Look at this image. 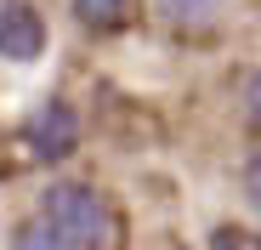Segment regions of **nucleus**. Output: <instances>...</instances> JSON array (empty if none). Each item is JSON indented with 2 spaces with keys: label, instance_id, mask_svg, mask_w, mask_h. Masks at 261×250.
Returning <instances> with one entry per match:
<instances>
[{
  "label": "nucleus",
  "instance_id": "1",
  "mask_svg": "<svg viewBox=\"0 0 261 250\" xmlns=\"http://www.w3.org/2000/svg\"><path fill=\"white\" fill-rule=\"evenodd\" d=\"M40 222L68 250H108L114 244V205H108V193L80 182V177H57L40 193Z\"/></svg>",
  "mask_w": 261,
  "mask_h": 250
},
{
  "label": "nucleus",
  "instance_id": "2",
  "mask_svg": "<svg viewBox=\"0 0 261 250\" xmlns=\"http://www.w3.org/2000/svg\"><path fill=\"white\" fill-rule=\"evenodd\" d=\"M46 12L34 0H0V57L6 63H34L46 57Z\"/></svg>",
  "mask_w": 261,
  "mask_h": 250
},
{
  "label": "nucleus",
  "instance_id": "3",
  "mask_svg": "<svg viewBox=\"0 0 261 250\" xmlns=\"http://www.w3.org/2000/svg\"><path fill=\"white\" fill-rule=\"evenodd\" d=\"M29 148L46 159V165H57V159H68L74 148H80V114L63 103V97H51L46 108H40L34 119H29Z\"/></svg>",
  "mask_w": 261,
  "mask_h": 250
},
{
  "label": "nucleus",
  "instance_id": "4",
  "mask_svg": "<svg viewBox=\"0 0 261 250\" xmlns=\"http://www.w3.org/2000/svg\"><path fill=\"white\" fill-rule=\"evenodd\" d=\"M125 6H130V0H68V12H74V23H85V29H97V34L119 29V23H125Z\"/></svg>",
  "mask_w": 261,
  "mask_h": 250
},
{
  "label": "nucleus",
  "instance_id": "5",
  "mask_svg": "<svg viewBox=\"0 0 261 250\" xmlns=\"http://www.w3.org/2000/svg\"><path fill=\"white\" fill-rule=\"evenodd\" d=\"M153 12H159L170 29H199V23H210L216 0H153Z\"/></svg>",
  "mask_w": 261,
  "mask_h": 250
},
{
  "label": "nucleus",
  "instance_id": "6",
  "mask_svg": "<svg viewBox=\"0 0 261 250\" xmlns=\"http://www.w3.org/2000/svg\"><path fill=\"white\" fill-rule=\"evenodd\" d=\"M210 250H261V233H250L239 222H222V228H210Z\"/></svg>",
  "mask_w": 261,
  "mask_h": 250
},
{
  "label": "nucleus",
  "instance_id": "7",
  "mask_svg": "<svg viewBox=\"0 0 261 250\" xmlns=\"http://www.w3.org/2000/svg\"><path fill=\"white\" fill-rule=\"evenodd\" d=\"M17 250H68V244H63L46 222L34 216V222H23V228H17Z\"/></svg>",
  "mask_w": 261,
  "mask_h": 250
},
{
  "label": "nucleus",
  "instance_id": "8",
  "mask_svg": "<svg viewBox=\"0 0 261 250\" xmlns=\"http://www.w3.org/2000/svg\"><path fill=\"white\" fill-rule=\"evenodd\" d=\"M244 199H250L255 211H261V148L244 159Z\"/></svg>",
  "mask_w": 261,
  "mask_h": 250
},
{
  "label": "nucleus",
  "instance_id": "9",
  "mask_svg": "<svg viewBox=\"0 0 261 250\" xmlns=\"http://www.w3.org/2000/svg\"><path fill=\"white\" fill-rule=\"evenodd\" d=\"M244 114H250V125H255V131H261V68L244 80Z\"/></svg>",
  "mask_w": 261,
  "mask_h": 250
}]
</instances>
